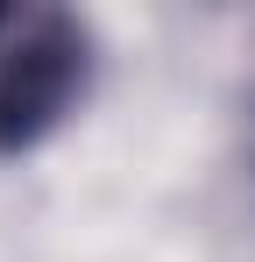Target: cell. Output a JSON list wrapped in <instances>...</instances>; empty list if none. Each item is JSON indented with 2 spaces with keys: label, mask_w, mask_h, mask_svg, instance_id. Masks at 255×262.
Wrapping results in <instances>:
<instances>
[{
  "label": "cell",
  "mask_w": 255,
  "mask_h": 262,
  "mask_svg": "<svg viewBox=\"0 0 255 262\" xmlns=\"http://www.w3.org/2000/svg\"><path fill=\"white\" fill-rule=\"evenodd\" d=\"M85 92V29L64 7H0V149H36Z\"/></svg>",
  "instance_id": "1"
}]
</instances>
